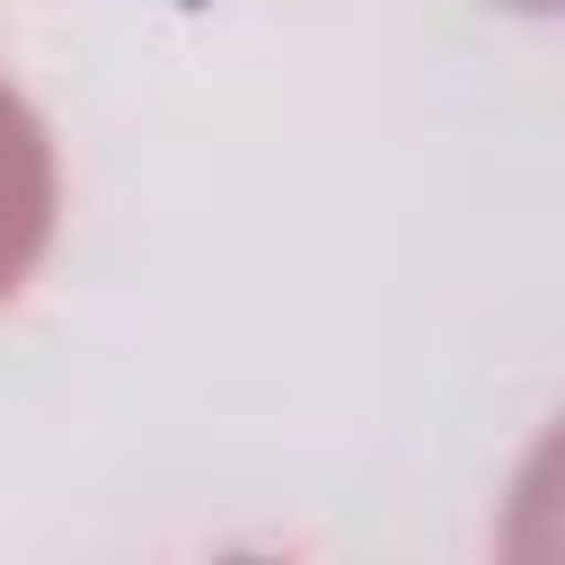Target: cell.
Returning a JSON list of instances; mask_svg holds the SVG:
<instances>
[{"label": "cell", "instance_id": "obj_1", "mask_svg": "<svg viewBox=\"0 0 565 565\" xmlns=\"http://www.w3.org/2000/svg\"><path fill=\"white\" fill-rule=\"evenodd\" d=\"M44 238H53V141L35 106L0 79V300L26 282Z\"/></svg>", "mask_w": 565, "mask_h": 565}, {"label": "cell", "instance_id": "obj_2", "mask_svg": "<svg viewBox=\"0 0 565 565\" xmlns=\"http://www.w3.org/2000/svg\"><path fill=\"white\" fill-rule=\"evenodd\" d=\"M512 9H565V0H512Z\"/></svg>", "mask_w": 565, "mask_h": 565}]
</instances>
